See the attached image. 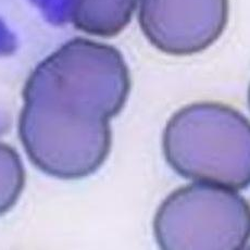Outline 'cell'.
Masks as SVG:
<instances>
[{"instance_id": "obj_1", "label": "cell", "mask_w": 250, "mask_h": 250, "mask_svg": "<svg viewBox=\"0 0 250 250\" xmlns=\"http://www.w3.org/2000/svg\"><path fill=\"white\" fill-rule=\"evenodd\" d=\"M129 90L117 48L83 37L66 42L38 63L23 90L19 136L28 159L57 179L93 174L111 150L110 120Z\"/></svg>"}, {"instance_id": "obj_2", "label": "cell", "mask_w": 250, "mask_h": 250, "mask_svg": "<svg viewBox=\"0 0 250 250\" xmlns=\"http://www.w3.org/2000/svg\"><path fill=\"white\" fill-rule=\"evenodd\" d=\"M166 160L195 182L245 189L250 183V125L237 110L218 103L188 104L163 132Z\"/></svg>"}, {"instance_id": "obj_3", "label": "cell", "mask_w": 250, "mask_h": 250, "mask_svg": "<svg viewBox=\"0 0 250 250\" xmlns=\"http://www.w3.org/2000/svg\"><path fill=\"white\" fill-rule=\"evenodd\" d=\"M153 233L165 250H243L250 234L249 204L234 189L194 182L163 200Z\"/></svg>"}, {"instance_id": "obj_4", "label": "cell", "mask_w": 250, "mask_h": 250, "mask_svg": "<svg viewBox=\"0 0 250 250\" xmlns=\"http://www.w3.org/2000/svg\"><path fill=\"white\" fill-rule=\"evenodd\" d=\"M229 0H139L138 22L144 35L167 55H194L222 35Z\"/></svg>"}, {"instance_id": "obj_5", "label": "cell", "mask_w": 250, "mask_h": 250, "mask_svg": "<svg viewBox=\"0 0 250 250\" xmlns=\"http://www.w3.org/2000/svg\"><path fill=\"white\" fill-rule=\"evenodd\" d=\"M137 0H73L72 22L86 34L118 35L131 21Z\"/></svg>"}, {"instance_id": "obj_6", "label": "cell", "mask_w": 250, "mask_h": 250, "mask_svg": "<svg viewBox=\"0 0 250 250\" xmlns=\"http://www.w3.org/2000/svg\"><path fill=\"white\" fill-rule=\"evenodd\" d=\"M25 185V170L20 156L7 144L0 143V215L17 204Z\"/></svg>"}]
</instances>
